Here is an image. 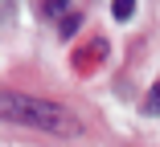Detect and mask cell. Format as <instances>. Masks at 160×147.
Returning <instances> with one entry per match:
<instances>
[{"label":"cell","instance_id":"cell-1","mask_svg":"<svg viewBox=\"0 0 160 147\" xmlns=\"http://www.w3.org/2000/svg\"><path fill=\"white\" fill-rule=\"evenodd\" d=\"M0 119H12V123L37 127V131H49V135H78L82 131V123L66 106L33 98V94H17V90H0Z\"/></svg>","mask_w":160,"mask_h":147},{"label":"cell","instance_id":"cell-2","mask_svg":"<svg viewBox=\"0 0 160 147\" xmlns=\"http://www.w3.org/2000/svg\"><path fill=\"white\" fill-rule=\"evenodd\" d=\"M115 21H132V12H136V4H132V0H115Z\"/></svg>","mask_w":160,"mask_h":147},{"label":"cell","instance_id":"cell-3","mask_svg":"<svg viewBox=\"0 0 160 147\" xmlns=\"http://www.w3.org/2000/svg\"><path fill=\"white\" fill-rule=\"evenodd\" d=\"M74 29H78V16H66V21H62V37H70Z\"/></svg>","mask_w":160,"mask_h":147},{"label":"cell","instance_id":"cell-4","mask_svg":"<svg viewBox=\"0 0 160 147\" xmlns=\"http://www.w3.org/2000/svg\"><path fill=\"white\" fill-rule=\"evenodd\" d=\"M62 8H66V0H49V4H45V12H49V16H58Z\"/></svg>","mask_w":160,"mask_h":147}]
</instances>
